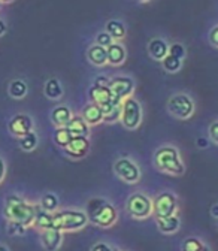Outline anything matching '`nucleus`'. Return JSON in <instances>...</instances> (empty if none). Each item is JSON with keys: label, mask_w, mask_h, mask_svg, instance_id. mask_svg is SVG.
Wrapping results in <instances>:
<instances>
[{"label": "nucleus", "mask_w": 218, "mask_h": 251, "mask_svg": "<svg viewBox=\"0 0 218 251\" xmlns=\"http://www.w3.org/2000/svg\"><path fill=\"white\" fill-rule=\"evenodd\" d=\"M8 93H9V96L12 99H24L27 96V93H28V87H27V82L24 79H12L9 82V87H8Z\"/></svg>", "instance_id": "obj_25"}, {"label": "nucleus", "mask_w": 218, "mask_h": 251, "mask_svg": "<svg viewBox=\"0 0 218 251\" xmlns=\"http://www.w3.org/2000/svg\"><path fill=\"white\" fill-rule=\"evenodd\" d=\"M33 127H35L33 118L28 114H17L11 118V121L8 124V129H9L11 135L15 138H21L30 132H33Z\"/></svg>", "instance_id": "obj_12"}, {"label": "nucleus", "mask_w": 218, "mask_h": 251, "mask_svg": "<svg viewBox=\"0 0 218 251\" xmlns=\"http://www.w3.org/2000/svg\"><path fill=\"white\" fill-rule=\"evenodd\" d=\"M72 138L73 136L71 135L68 127H55L54 135H52V139H54L55 145H58L60 148H65L72 141Z\"/></svg>", "instance_id": "obj_30"}, {"label": "nucleus", "mask_w": 218, "mask_h": 251, "mask_svg": "<svg viewBox=\"0 0 218 251\" xmlns=\"http://www.w3.org/2000/svg\"><path fill=\"white\" fill-rule=\"evenodd\" d=\"M181 251H212V250L200 238L189 236L181 242Z\"/></svg>", "instance_id": "obj_26"}, {"label": "nucleus", "mask_w": 218, "mask_h": 251, "mask_svg": "<svg viewBox=\"0 0 218 251\" xmlns=\"http://www.w3.org/2000/svg\"><path fill=\"white\" fill-rule=\"evenodd\" d=\"M111 93H112V98L115 102L121 103L124 99L130 98L133 91H135V79L130 78V76H124V75H118V76H114L109 79V84H108Z\"/></svg>", "instance_id": "obj_11"}, {"label": "nucleus", "mask_w": 218, "mask_h": 251, "mask_svg": "<svg viewBox=\"0 0 218 251\" xmlns=\"http://www.w3.org/2000/svg\"><path fill=\"white\" fill-rule=\"evenodd\" d=\"M106 57H108V65L111 66H121L127 58V50L121 42H114L106 48Z\"/></svg>", "instance_id": "obj_16"}, {"label": "nucleus", "mask_w": 218, "mask_h": 251, "mask_svg": "<svg viewBox=\"0 0 218 251\" xmlns=\"http://www.w3.org/2000/svg\"><path fill=\"white\" fill-rule=\"evenodd\" d=\"M208 42H209L212 47L218 48V24L214 25V27L209 30V33H208Z\"/></svg>", "instance_id": "obj_36"}, {"label": "nucleus", "mask_w": 218, "mask_h": 251, "mask_svg": "<svg viewBox=\"0 0 218 251\" xmlns=\"http://www.w3.org/2000/svg\"><path fill=\"white\" fill-rule=\"evenodd\" d=\"M126 211L135 220H146L152 215V199L144 192H135L126 201Z\"/></svg>", "instance_id": "obj_7"}, {"label": "nucleus", "mask_w": 218, "mask_h": 251, "mask_svg": "<svg viewBox=\"0 0 218 251\" xmlns=\"http://www.w3.org/2000/svg\"><path fill=\"white\" fill-rule=\"evenodd\" d=\"M39 144V138L36 135V132H30L21 138H18V145L23 151L25 152H30V151H33Z\"/></svg>", "instance_id": "obj_27"}, {"label": "nucleus", "mask_w": 218, "mask_h": 251, "mask_svg": "<svg viewBox=\"0 0 218 251\" xmlns=\"http://www.w3.org/2000/svg\"><path fill=\"white\" fill-rule=\"evenodd\" d=\"M25 230H27V227L17 222H8V225H6V232L9 236H23V235H25Z\"/></svg>", "instance_id": "obj_31"}, {"label": "nucleus", "mask_w": 218, "mask_h": 251, "mask_svg": "<svg viewBox=\"0 0 218 251\" xmlns=\"http://www.w3.org/2000/svg\"><path fill=\"white\" fill-rule=\"evenodd\" d=\"M211 215L217 220L218 218V202L217 203H214L212 206H211Z\"/></svg>", "instance_id": "obj_41"}, {"label": "nucleus", "mask_w": 218, "mask_h": 251, "mask_svg": "<svg viewBox=\"0 0 218 251\" xmlns=\"http://www.w3.org/2000/svg\"><path fill=\"white\" fill-rule=\"evenodd\" d=\"M5 175H6V163L2 157H0V182L5 179Z\"/></svg>", "instance_id": "obj_38"}, {"label": "nucleus", "mask_w": 218, "mask_h": 251, "mask_svg": "<svg viewBox=\"0 0 218 251\" xmlns=\"http://www.w3.org/2000/svg\"><path fill=\"white\" fill-rule=\"evenodd\" d=\"M95 84H96V85H108V84H109V78H108V76H105V75L97 76V78H96V81H95Z\"/></svg>", "instance_id": "obj_39"}, {"label": "nucleus", "mask_w": 218, "mask_h": 251, "mask_svg": "<svg viewBox=\"0 0 218 251\" xmlns=\"http://www.w3.org/2000/svg\"><path fill=\"white\" fill-rule=\"evenodd\" d=\"M12 2H14V0H0V3H2V5H9Z\"/></svg>", "instance_id": "obj_43"}, {"label": "nucleus", "mask_w": 218, "mask_h": 251, "mask_svg": "<svg viewBox=\"0 0 218 251\" xmlns=\"http://www.w3.org/2000/svg\"><path fill=\"white\" fill-rule=\"evenodd\" d=\"M38 205L42 209L48 211V212H55L58 209V206H60V201H58L57 195H54V193H45L41 198V201H39Z\"/></svg>", "instance_id": "obj_28"}, {"label": "nucleus", "mask_w": 218, "mask_h": 251, "mask_svg": "<svg viewBox=\"0 0 218 251\" xmlns=\"http://www.w3.org/2000/svg\"><path fill=\"white\" fill-rule=\"evenodd\" d=\"M120 121L124 129L136 130L142 123V105L135 98H127L121 102Z\"/></svg>", "instance_id": "obj_5"}, {"label": "nucleus", "mask_w": 218, "mask_h": 251, "mask_svg": "<svg viewBox=\"0 0 218 251\" xmlns=\"http://www.w3.org/2000/svg\"><path fill=\"white\" fill-rule=\"evenodd\" d=\"M178 212V198L172 192H162L152 201V215L155 218H166Z\"/></svg>", "instance_id": "obj_9"}, {"label": "nucleus", "mask_w": 218, "mask_h": 251, "mask_svg": "<svg viewBox=\"0 0 218 251\" xmlns=\"http://www.w3.org/2000/svg\"><path fill=\"white\" fill-rule=\"evenodd\" d=\"M208 138L209 141H212L214 144L218 145V120L212 121L208 127Z\"/></svg>", "instance_id": "obj_34"}, {"label": "nucleus", "mask_w": 218, "mask_h": 251, "mask_svg": "<svg viewBox=\"0 0 218 251\" xmlns=\"http://www.w3.org/2000/svg\"><path fill=\"white\" fill-rule=\"evenodd\" d=\"M90 251H118V250L114 248V247H111L106 242H96L95 245L90 248Z\"/></svg>", "instance_id": "obj_37"}, {"label": "nucleus", "mask_w": 218, "mask_h": 251, "mask_svg": "<svg viewBox=\"0 0 218 251\" xmlns=\"http://www.w3.org/2000/svg\"><path fill=\"white\" fill-rule=\"evenodd\" d=\"M85 214L88 217V223L102 229L112 227L118 220V211L105 198H93L87 202Z\"/></svg>", "instance_id": "obj_1"}, {"label": "nucleus", "mask_w": 218, "mask_h": 251, "mask_svg": "<svg viewBox=\"0 0 218 251\" xmlns=\"http://www.w3.org/2000/svg\"><path fill=\"white\" fill-rule=\"evenodd\" d=\"M3 214L8 222H17L25 227H30L35 223L36 205L27 202L20 195H8L5 199Z\"/></svg>", "instance_id": "obj_3"}, {"label": "nucleus", "mask_w": 218, "mask_h": 251, "mask_svg": "<svg viewBox=\"0 0 218 251\" xmlns=\"http://www.w3.org/2000/svg\"><path fill=\"white\" fill-rule=\"evenodd\" d=\"M79 115L85 120V123L90 126V127H93V126H99L100 123H103V118H105L102 108L93 102H88L87 105H84Z\"/></svg>", "instance_id": "obj_15"}, {"label": "nucleus", "mask_w": 218, "mask_h": 251, "mask_svg": "<svg viewBox=\"0 0 218 251\" xmlns=\"http://www.w3.org/2000/svg\"><path fill=\"white\" fill-rule=\"evenodd\" d=\"M155 223H157V227L163 235H175L181 227V220L178 214L166 218H155Z\"/></svg>", "instance_id": "obj_20"}, {"label": "nucleus", "mask_w": 218, "mask_h": 251, "mask_svg": "<svg viewBox=\"0 0 218 251\" xmlns=\"http://www.w3.org/2000/svg\"><path fill=\"white\" fill-rule=\"evenodd\" d=\"M73 112L68 105H57L51 111V121L55 127H66L68 123L72 120Z\"/></svg>", "instance_id": "obj_19"}, {"label": "nucleus", "mask_w": 218, "mask_h": 251, "mask_svg": "<svg viewBox=\"0 0 218 251\" xmlns=\"http://www.w3.org/2000/svg\"><path fill=\"white\" fill-rule=\"evenodd\" d=\"M0 251H11L5 244H0Z\"/></svg>", "instance_id": "obj_42"}, {"label": "nucleus", "mask_w": 218, "mask_h": 251, "mask_svg": "<svg viewBox=\"0 0 218 251\" xmlns=\"http://www.w3.org/2000/svg\"><path fill=\"white\" fill-rule=\"evenodd\" d=\"M154 168L162 174L181 176L185 174V163L179 150L175 145H162L155 150L152 157Z\"/></svg>", "instance_id": "obj_2"}, {"label": "nucleus", "mask_w": 218, "mask_h": 251, "mask_svg": "<svg viewBox=\"0 0 218 251\" xmlns=\"http://www.w3.org/2000/svg\"><path fill=\"white\" fill-rule=\"evenodd\" d=\"M138 2H142V3H145V2H149V0H138Z\"/></svg>", "instance_id": "obj_44"}, {"label": "nucleus", "mask_w": 218, "mask_h": 251, "mask_svg": "<svg viewBox=\"0 0 218 251\" xmlns=\"http://www.w3.org/2000/svg\"><path fill=\"white\" fill-rule=\"evenodd\" d=\"M182 61H184V60H181V58H178V57H173V55H170V54H166V57H165L160 63H162V66H163V69H165L166 72L175 74V72H179V71H181V68H182Z\"/></svg>", "instance_id": "obj_29"}, {"label": "nucleus", "mask_w": 218, "mask_h": 251, "mask_svg": "<svg viewBox=\"0 0 218 251\" xmlns=\"http://www.w3.org/2000/svg\"><path fill=\"white\" fill-rule=\"evenodd\" d=\"M217 229H218V218H217Z\"/></svg>", "instance_id": "obj_45"}, {"label": "nucleus", "mask_w": 218, "mask_h": 251, "mask_svg": "<svg viewBox=\"0 0 218 251\" xmlns=\"http://www.w3.org/2000/svg\"><path fill=\"white\" fill-rule=\"evenodd\" d=\"M196 111V103L187 93H176L168 100V112L178 120H189Z\"/></svg>", "instance_id": "obj_6"}, {"label": "nucleus", "mask_w": 218, "mask_h": 251, "mask_svg": "<svg viewBox=\"0 0 218 251\" xmlns=\"http://www.w3.org/2000/svg\"><path fill=\"white\" fill-rule=\"evenodd\" d=\"M168 54H170V55H173V57H178V58L184 60L185 55H187V50H185V47H184L182 44L173 42V44H169V52H168Z\"/></svg>", "instance_id": "obj_33"}, {"label": "nucleus", "mask_w": 218, "mask_h": 251, "mask_svg": "<svg viewBox=\"0 0 218 251\" xmlns=\"http://www.w3.org/2000/svg\"><path fill=\"white\" fill-rule=\"evenodd\" d=\"M90 147H91V144H90L88 136H76V138H72V141L63 148V151L69 159L79 160V159H84V157L88 154Z\"/></svg>", "instance_id": "obj_13"}, {"label": "nucleus", "mask_w": 218, "mask_h": 251, "mask_svg": "<svg viewBox=\"0 0 218 251\" xmlns=\"http://www.w3.org/2000/svg\"><path fill=\"white\" fill-rule=\"evenodd\" d=\"M68 130L73 138L76 136H90V126L85 123V120L81 115H73L72 120L68 123Z\"/></svg>", "instance_id": "obj_21"}, {"label": "nucleus", "mask_w": 218, "mask_h": 251, "mask_svg": "<svg viewBox=\"0 0 218 251\" xmlns=\"http://www.w3.org/2000/svg\"><path fill=\"white\" fill-rule=\"evenodd\" d=\"M41 244L45 251H58L63 244V232L54 227L41 230Z\"/></svg>", "instance_id": "obj_14"}, {"label": "nucleus", "mask_w": 218, "mask_h": 251, "mask_svg": "<svg viewBox=\"0 0 218 251\" xmlns=\"http://www.w3.org/2000/svg\"><path fill=\"white\" fill-rule=\"evenodd\" d=\"M112 171L126 184H138L142 176L139 165L135 160L129 159V157H120V159H117L112 165Z\"/></svg>", "instance_id": "obj_8"}, {"label": "nucleus", "mask_w": 218, "mask_h": 251, "mask_svg": "<svg viewBox=\"0 0 218 251\" xmlns=\"http://www.w3.org/2000/svg\"><path fill=\"white\" fill-rule=\"evenodd\" d=\"M88 99H90V102L99 105L105 115L109 114L114 108L121 105V103L114 100L112 93H111L108 85H96V84H93V87L88 90Z\"/></svg>", "instance_id": "obj_10"}, {"label": "nucleus", "mask_w": 218, "mask_h": 251, "mask_svg": "<svg viewBox=\"0 0 218 251\" xmlns=\"http://www.w3.org/2000/svg\"><path fill=\"white\" fill-rule=\"evenodd\" d=\"M146 50H148V54L152 60L162 61L166 57V54L169 52V44L163 38H152L148 42Z\"/></svg>", "instance_id": "obj_17"}, {"label": "nucleus", "mask_w": 218, "mask_h": 251, "mask_svg": "<svg viewBox=\"0 0 218 251\" xmlns=\"http://www.w3.org/2000/svg\"><path fill=\"white\" fill-rule=\"evenodd\" d=\"M87 58L88 63L91 66L95 68H103L105 65H108V57H106V48L97 45V44H93L88 47L87 50Z\"/></svg>", "instance_id": "obj_18"}, {"label": "nucleus", "mask_w": 218, "mask_h": 251, "mask_svg": "<svg viewBox=\"0 0 218 251\" xmlns=\"http://www.w3.org/2000/svg\"><path fill=\"white\" fill-rule=\"evenodd\" d=\"M0 8H2V3H0Z\"/></svg>", "instance_id": "obj_46"}, {"label": "nucleus", "mask_w": 218, "mask_h": 251, "mask_svg": "<svg viewBox=\"0 0 218 251\" xmlns=\"http://www.w3.org/2000/svg\"><path fill=\"white\" fill-rule=\"evenodd\" d=\"M120 114H121V105L114 108L109 114L105 115L103 118V123H115V121H120Z\"/></svg>", "instance_id": "obj_35"}, {"label": "nucleus", "mask_w": 218, "mask_h": 251, "mask_svg": "<svg viewBox=\"0 0 218 251\" xmlns=\"http://www.w3.org/2000/svg\"><path fill=\"white\" fill-rule=\"evenodd\" d=\"M105 30L111 35L115 42H121L127 35V28L121 20H109L105 25Z\"/></svg>", "instance_id": "obj_22"}, {"label": "nucleus", "mask_w": 218, "mask_h": 251, "mask_svg": "<svg viewBox=\"0 0 218 251\" xmlns=\"http://www.w3.org/2000/svg\"><path fill=\"white\" fill-rule=\"evenodd\" d=\"M44 93L45 96L51 100H58L61 99V96H63V85H61V82L57 79V78H49L45 85H44Z\"/></svg>", "instance_id": "obj_23"}, {"label": "nucleus", "mask_w": 218, "mask_h": 251, "mask_svg": "<svg viewBox=\"0 0 218 251\" xmlns=\"http://www.w3.org/2000/svg\"><path fill=\"white\" fill-rule=\"evenodd\" d=\"M88 225V217L84 209L66 208L52 212V227L60 232H79Z\"/></svg>", "instance_id": "obj_4"}, {"label": "nucleus", "mask_w": 218, "mask_h": 251, "mask_svg": "<svg viewBox=\"0 0 218 251\" xmlns=\"http://www.w3.org/2000/svg\"><path fill=\"white\" fill-rule=\"evenodd\" d=\"M115 41L111 38V35L108 33L106 30H102V31H99V33L96 35V38H95V44H97V45H100V47H103V48H108L111 44H114Z\"/></svg>", "instance_id": "obj_32"}, {"label": "nucleus", "mask_w": 218, "mask_h": 251, "mask_svg": "<svg viewBox=\"0 0 218 251\" xmlns=\"http://www.w3.org/2000/svg\"><path fill=\"white\" fill-rule=\"evenodd\" d=\"M35 227H38L39 230H45V229H51L52 227V212H48L45 209H42L38 203H36V214H35Z\"/></svg>", "instance_id": "obj_24"}, {"label": "nucleus", "mask_w": 218, "mask_h": 251, "mask_svg": "<svg viewBox=\"0 0 218 251\" xmlns=\"http://www.w3.org/2000/svg\"><path fill=\"white\" fill-rule=\"evenodd\" d=\"M6 30H8V25H6L5 20L0 18V38H2V36L6 33Z\"/></svg>", "instance_id": "obj_40"}]
</instances>
